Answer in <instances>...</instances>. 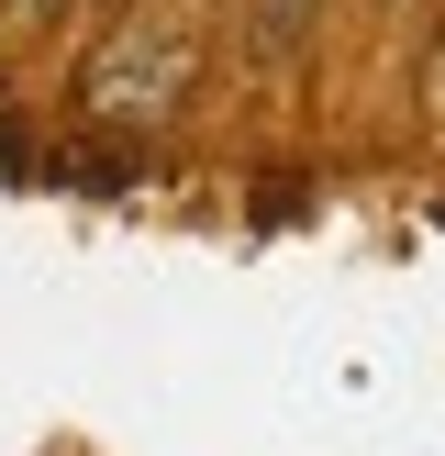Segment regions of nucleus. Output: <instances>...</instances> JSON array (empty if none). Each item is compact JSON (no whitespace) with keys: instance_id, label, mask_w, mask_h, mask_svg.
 Here are the masks:
<instances>
[{"instance_id":"1","label":"nucleus","mask_w":445,"mask_h":456,"mask_svg":"<svg viewBox=\"0 0 445 456\" xmlns=\"http://www.w3.org/2000/svg\"><path fill=\"white\" fill-rule=\"evenodd\" d=\"M190 78H200V22L134 12V22H111L101 56L78 67V111L111 123V134H156L178 101H190Z\"/></svg>"},{"instance_id":"2","label":"nucleus","mask_w":445,"mask_h":456,"mask_svg":"<svg viewBox=\"0 0 445 456\" xmlns=\"http://www.w3.org/2000/svg\"><path fill=\"white\" fill-rule=\"evenodd\" d=\"M301 22H312V0H256V56L279 67L289 45H301Z\"/></svg>"},{"instance_id":"3","label":"nucleus","mask_w":445,"mask_h":456,"mask_svg":"<svg viewBox=\"0 0 445 456\" xmlns=\"http://www.w3.org/2000/svg\"><path fill=\"white\" fill-rule=\"evenodd\" d=\"M423 101H434V111H445V45H434V67H423Z\"/></svg>"}]
</instances>
